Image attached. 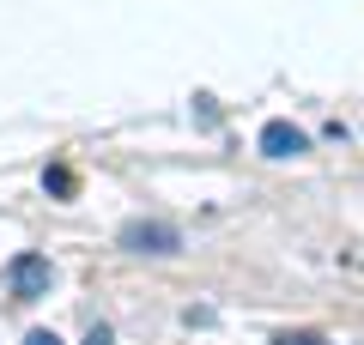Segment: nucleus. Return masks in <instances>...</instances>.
I'll return each mask as SVG.
<instances>
[{"instance_id":"2","label":"nucleus","mask_w":364,"mask_h":345,"mask_svg":"<svg viewBox=\"0 0 364 345\" xmlns=\"http://www.w3.org/2000/svg\"><path fill=\"white\" fill-rule=\"evenodd\" d=\"M49 279H55L49 255H13V261H6V291L25 297V303H31V297H49Z\"/></svg>"},{"instance_id":"7","label":"nucleus","mask_w":364,"mask_h":345,"mask_svg":"<svg viewBox=\"0 0 364 345\" xmlns=\"http://www.w3.org/2000/svg\"><path fill=\"white\" fill-rule=\"evenodd\" d=\"M25 345H61V339H55L49 327H37V333H25Z\"/></svg>"},{"instance_id":"4","label":"nucleus","mask_w":364,"mask_h":345,"mask_svg":"<svg viewBox=\"0 0 364 345\" xmlns=\"http://www.w3.org/2000/svg\"><path fill=\"white\" fill-rule=\"evenodd\" d=\"M273 345H328V339H322V333H310V327H298V333H279Z\"/></svg>"},{"instance_id":"3","label":"nucleus","mask_w":364,"mask_h":345,"mask_svg":"<svg viewBox=\"0 0 364 345\" xmlns=\"http://www.w3.org/2000/svg\"><path fill=\"white\" fill-rule=\"evenodd\" d=\"M261 152L267 158H298V152H310V140H304V128H291V121H267V128H261Z\"/></svg>"},{"instance_id":"5","label":"nucleus","mask_w":364,"mask_h":345,"mask_svg":"<svg viewBox=\"0 0 364 345\" xmlns=\"http://www.w3.org/2000/svg\"><path fill=\"white\" fill-rule=\"evenodd\" d=\"M43 182H49V194H73V170H49Z\"/></svg>"},{"instance_id":"1","label":"nucleus","mask_w":364,"mask_h":345,"mask_svg":"<svg viewBox=\"0 0 364 345\" xmlns=\"http://www.w3.org/2000/svg\"><path fill=\"white\" fill-rule=\"evenodd\" d=\"M122 248H134V255H176L182 230L164 224V218H128L122 224Z\"/></svg>"},{"instance_id":"6","label":"nucleus","mask_w":364,"mask_h":345,"mask_svg":"<svg viewBox=\"0 0 364 345\" xmlns=\"http://www.w3.org/2000/svg\"><path fill=\"white\" fill-rule=\"evenodd\" d=\"M85 345H116V333H109V327H104V321H97V327H91V333H85Z\"/></svg>"}]
</instances>
